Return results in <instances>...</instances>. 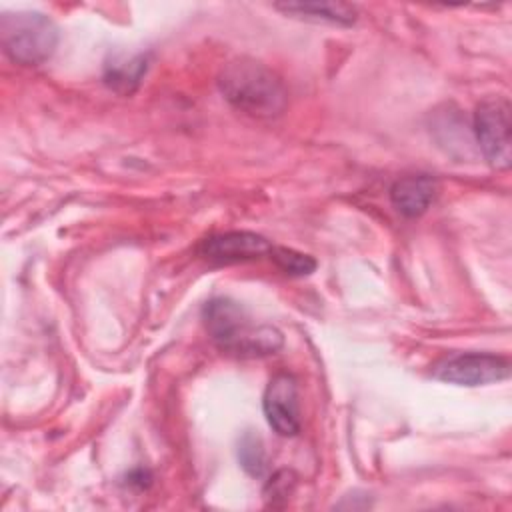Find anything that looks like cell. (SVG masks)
I'll use <instances>...</instances> for the list:
<instances>
[{"label":"cell","mask_w":512,"mask_h":512,"mask_svg":"<svg viewBox=\"0 0 512 512\" xmlns=\"http://www.w3.org/2000/svg\"><path fill=\"white\" fill-rule=\"evenodd\" d=\"M204 324L218 350L236 358H262L276 354L284 336L270 324H256L248 312L230 298H212L204 306Z\"/></svg>","instance_id":"cell-1"},{"label":"cell","mask_w":512,"mask_h":512,"mask_svg":"<svg viewBox=\"0 0 512 512\" xmlns=\"http://www.w3.org/2000/svg\"><path fill=\"white\" fill-rule=\"evenodd\" d=\"M222 96L240 112L254 118H276L288 104L282 80L254 58H234L218 74Z\"/></svg>","instance_id":"cell-2"},{"label":"cell","mask_w":512,"mask_h":512,"mask_svg":"<svg viewBox=\"0 0 512 512\" xmlns=\"http://www.w3.org/2000/svg\"><path fill=\"white\" fill-rule=\"evenodd\" d=\"M0 42L12 62L40 66L58 46V28L40 12H6L0 16Z\"/></svg>","instance_id":"cell-3"},{"label":"cell","mask_w":512,"mask_h":512,"mask_svg":"<svg viewBox=\"0 0 512 512\" xmlns=\"http://www.w3.org/2000/svg\"><path fill=\"white\" fill-rule=\"evenodd\" d=\"M510 102L504 96H490L474 110V136L486 162L496 170H508L510 150Z\"/></svg>","instance_id":"cell-4"},{"label":"cell","mask_w":512,"mask_h":512,"mask_svg":"<svg viewBox=\"0 0 512 512\" xmlns=\"http://www.w3.org/2000/svg\"><path fill=\"white\" fill-rule=\"evenodd\" d=\"M434 376L456 386H484L506 380L510 376V362L498 354L464 352L442 360Z\"/></svg>","instance_id":"cell-5"},{"label":"cell","mask_w":512,"mask_h":512,"mask_svg":"<svg viewBox=\"0 0 512 512\" xmlns=\"http://www.w3.org/2000/svg\"><path fill=\"white\" fill-rule=\"evenodd\" d=\"M262 408L268 424L280 436H296L300 432V408H298V384L292 374H276L262 398Z\"/></svg>","instance_id":"cell-6"},{"label":"cell","mask_w":512,"mask_h":512,"mask_svg":"<svg viewBox=\"0 0 512 512\" xmlns=\"http://www.w3.org/2000/svg\"><path fill=\"white\" fill-rule=\"evenodd\" d=\"M272 246L274 244L262 234L248 230H232L204 238L198 246V252L210 262L234 264L268 256Z\"/></svg>","instance_id":"cell-7"},{"label":"cell","mask_w":512,"mask_h":512,"mask_svg":"<svg viewBox=\"0 0 512 512\" xmlns=\"http://www.w3.org/2000/svg\"><path fill=\"white\" fill-rule=\"evenodd\" d=\"M438 182L428 174H412L398 178L390 188V202L398 214L406 218L422 216L434 202Z\"/></svg>","instance_id":"cell-8"},{"label":"cell","mask_w":512,"mask_h":512,"mask_svg":"<svg viewBox=\"0 0 512 512\" xmlns=\"http://www.w3.org/2000/svg\"><path fill=\"white\" fill-rule=\"evenodd\" d=\"M274 8L290 18L306 22H328L338 26H352L358 18V10L344 2H282L274 4Z\"/></svg>","instance_id":"cell-9"},{"label":"cell","mask_w":512,"mask_h":512,"mask_svg":"<svg viewBox=\"0 0 512 512\" xmlns=\"http://www.w3.org/2000/svg\"><path fill=\"white\" fill-rule=\"evenodd\" d=\"M148 70V56L146 54H136V56H114L112 60L106 62L104 66V84L122 94V96H128L132 94L144 74Z\"/></svg>","instance_id":"cell-10"},{"label":"cell","mask_w":512,"mask_h":512,"mask_svg":"<svg viewBox=\"0 0 512 512\" xmlns=\"http://www.w3.org/2000/svg\"><path fill=\"white\" fill-rule=\"evenodd\" d=\"M238 462L244 468L246 474L260 478L264 476L266 468H268V460H266V448L262 438L252 432L246 430L240 440H238Z\"/></svg>","instance_id":"cell-11"},{"label":"cell","mask_w":512,"mask_h":512,"mask_svg":"<svg viewBox=\"0 0 512 512\" xmlns=\"http://www.w3.org/2000/svg\"><path fill=\"white\" fill-rule=\"evenodd\" d=\"M268 256L274 260V264L282 272H286L290 276H308L316 270V260L312 256L296 252L286 246H272Z\"/></svg>","instance_id":"cell-12"},{"label":"cell","mask_w":512,"mask_h":512,"mask_svg":"<svg viewBox=\"0 0 512 512\" xmlns=\"http://www.w3.org/2000/svg\"><path fill=\"white\" fill-rule=\"evenodd\" d=\"M296 486V476L290 470H278L264 486V498L270 506H282L288 502Z\"/></svg>","instance_id":"cell-13"}]
</instances>
